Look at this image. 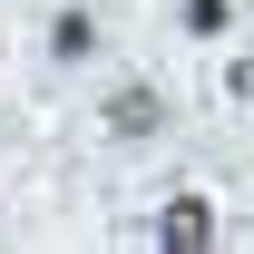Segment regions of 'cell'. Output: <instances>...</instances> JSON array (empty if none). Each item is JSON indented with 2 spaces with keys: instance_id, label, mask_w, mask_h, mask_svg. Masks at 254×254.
<instances>
[{
  "instance_id": "4",
  "label": "cell",
  "mask_w": 254,
  "mask_h": 254,
  "mask_svg": "<svg viewBox=\"0 0 254 254\" xmlns=\"http://www.w3.org/2000/svg\"><path fill=\"white\" fill-rule=\"evenodd\" d=\"M176 30L186 39H225L235 30V0H176Z\"/></svg>"
},
{
  "instance_id": "3",
  "label": "cell",
  "mask_w": 254,
  "mask_h": 254,
  "mask_svg": "<svg viewBox=\"0 0 254 254\" xmlns=\"http://www.w3.org/2000/svg\"><path fill=\"white\" fill-rule=\"evenodd\" d=\"M39 49H49L59 68L98 59V10H49V30H39Z\"/></svg>"
},
{
  "instance_id": "2",
  "label": "cell",
  "mask_w": 254,
  "mask_h": 254,
  "mask_svg": "<svg viewBox=\"0 0 254 254\" xmlns=\"http://www.w3.org/2000/svg\"><path fill=\"white\" fill-rule=\"evenodd\" d=\"M157 245H166V254H195V245H215V205H205V195H176V205L157 215Z\"/></svg>"
},
{
  "instance_id": "5",
  "label": "cell",
  "mask_w": 254,
  "mask_h": 254,
  "mask_svg": "<svg viewBox=\"0 0 254 254\" xmlns=\"http://www.w3.org/2000/svg\"><path fill=\"white\" fill-rule=\"evenodd\" d=\"M225 98H254V59H225Z\"/></svg>"
},
{
  "instance_id": "1",
  "label": "cell",
  "mask_w": 254,
  "mask_h": 254,
  "mask_svg": "<svg viewBox=\"0 0 254 254\" xmlns=\"http://www.w3.org/2000/svg\"><path fill=\"white\" fill-rule=\"evenodd\" d=\"M98 127H108L118 147H147V137L166 127V98L147 88V78H118V88H108V108H98Z\"/></svg>"
}]
</instances>
